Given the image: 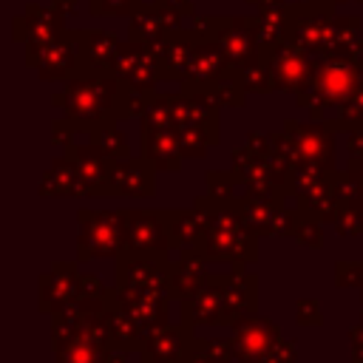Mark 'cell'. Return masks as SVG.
Segmentation results:
<instances>
[{"instance_id": "6da1fadb", "label": "cell", "mask_w": 363, "mask_h": 363, "mask_svg": "<svg viewBox=\"0 0 363 363\" xmlns=\"http://www.w3.org/2000/svg\"><path fill=\"white\" fill-rule=\"evenodd\" d=\"M201 252L207 261H230V264L258 261V235L244 224L233 201H218Z\"/></svg>"}, {"instance_id": "7a4b0ae2", "label": "cell", "mask_w": 363, "mask_h": 363, "mask_svg": "<svg viewBox=\"0 0 363 363\" xmlns=\"http://www.w3.org/2000/svg\"><path fill=\"white\" fill-rule=\"evenodd\" d=\"M128 210H88L77 213V261L116 258L125 250Z\"/></svg>"}, {"instance_id": "3957f363", "label": "cell", "mask_w": 363, "mask_h": 363, "mask_svg": "<svg viewBox=\"0 0 363 363\" xmlns=\"http://www.w3.org/2000/svg\"><path fill=\"white\" fill-rule=\"evenodd\" d=\"M170 238L164 224V210H128V233H125V250L130 255H153V258H170Z\"/></svg>"}, {"instance_id": "277c9868", "label": "cell", "mask_w": 363, "mask_h": 363, "mask_svg": "<svg viewBox=\"0 0 363 363\" xmlns=\"http://www.w3.org/2000/svg\"><path fill=\"white\" fill-rule=\"evenodd\" d=\"M182 320L193 326H235L221 275H210L199 292L182 301Z\"/></svg>"}, {"instance_id": "5b68a950", "label": "cell", "mask_w": 363, "mask_h": 363, "mask_svg": "<svg viewBox=\"0 0 363 363\" xmlns=\"http://www.w3.org/2000/svg\"><path fill=\"white\" fill-rule=\"evenodd\" d=\"M116 292H119V303L139 320V326L147 335L170 323L173 292L167 289V284L164 286H150V289H122V286H116Z\"/></svg>"}, {"instance_id": "8992f818", "label": "cell", "mask_w": 363, "mask_h": 363, "mask_svg": "<svg viewBox=\"0 0 363 363\" xmlns=\"http://www.w3.org/2000/svg\"><path fill=\"white\" fill-rule=\"evenodd\" d=\"M281 326L264 315H250L247 320H241L235 329H233V343H235V354L241 363H258L264 360L275 343L281 340Z\"/></svg>"}, {"instance_id": "52a82bcc", "label": "cell", "mask_w": 363, "mask_h": 363, "mask_svg": "<svg viewBox=\"0 0 363 363\" xmlns=\"http://www.w3.org/2000/svg\"><path fill=\"white\" fill-rule=\"evenodd\" d=\"M196 326L193 323H167L145 337V346L139 352L142 363H182L187 349L196 343Z\"/></svg>"}, {"instance_id": "ba28073f", "label": "cell", "mask_w": 363, "mask_h": 363, "mask_svg": "<svg viewBox=\"0 0 363 363\" xmlns=\"http://www.w3.org/2000/svg\"><path fill=\"white\" fill-rule=\"evenodd\" d=\"M79 298V272L77 261H54L48 272L40 275V312L54 315Z\"/></svg>"}, {"instance_id": "9c48e42d", "label": "cell", "mask_w": 363, "mask_h": 363, "mask_svg": "<svg viewBox=\"0 0 363 363\" xmlns=\"http://www.w3.org/2000/svg\"><path fill=\"white\" fill-rule=\"evenodd\" d=\"M170 258H153V255H116V286L122 289H150L167 284Z\"/></svg>"}, {"instance_id": "30bf717a", "label": "cell", "mask_w": 363, "mask_h": 363, "mask_svg": "<svg viewBox=\"0 0 363 363\" xmlns=\"http://www.w3.org/2000/svg\"><path fill=\"white\" fill-rule=\"evenodd\" d=\"M68 159L77 164L85 187H88V199H105L111 196V167L113 159L96 145V147H68Z\"/></svg>"}, {"instance_id": "8fae6325", "label": "cell", "mask_w": 363, "mask_h": 363, "mask_svg": "<svg viewBox=\"0 0 363 363\" xmlns=\"http://www.w3.org/2000/svg\"><path fill=\"white\" fill-rule=\"evenodd\" d=\"M210 272H207V258L201 250H184L176 261H170L167 269V289L173 292V298L184 301L193 292H199L207 284Z\"/></svg>"}, {"instance_id": "7c38bea8", "label": "cell", "mask_w": 363, "mask_h": 363, "mask_svg": "<svg viewBox=\"0 0 363 363\" xmlns=\"http://www.w3.org/2000/svg\"><path fill=\"white\" fill-rule=\"evenodd\" d=\"M153 164L150 162H125L113 159L111 167V196L128 199H150L153 196Z\"/></svg>"}, {"instance_id": "4fadbf2b", "label": "cell", "mask_w": 363, "mask_h": 363, "mask_svg": "<svg viewBox=\"0 0 363 363\" xmlns=\"http://www.w3.org/2000/svg\"><path fill=\"white\" fill-rule=\"evenodd\" d=\"M108 326H111V346L125 352H142L147 332L139 326V320L119 303L116 286H108Z\"/></svg>"}, {"instance_id": "5bb4252c", "label": "cell", "mask_w": 363, "mask_h": 363, "mask_svg": "<svg viewBox=\"0 0 363 363\" xmlns=\"http://www.w3.org/2000/svg\"><path fill=\"white\" fill-rule=\"evenodd\" d=\"M221 281H224L230 312H233L235 326H238L241 320H247L250 315L258 312V278L244 272V269H233L230 275H221Z\"/></svg>"}, {"instance_id": "9a60e30c", "label": "cell", "mask_w": 363, "mask_h": 363, "mask_svg": "<svg viewBox=\"0 0 363 363\" xmlns=\"http://www.w3.org/2000/svg\"><path fill=\"white\" fill-rule=\"evenodd\" d=\"M164 224H167V238L170 247L184 252V250H201L207 227L199 221L193 207L187 210H164Z\"/></svg>"}, {"instance_id": "2e32d148", "label": "cell", "mask_w": 363, "mask_h": 363, "mask_svg": "<svg viewBox=\"0 0 363 363\" xmlns=\"http://www.w3.org/2000/svg\"><path fill=\"white\" fill-rule=\"evenodd\" d=\"M40 196H71V199H88V187L77 170V164L65 156L57 159L45 173L40 184Z\"/></svg>"}, {"instance_id": "e0dca14e", "label": "cell", "mask_w": 363, "mask_h": 363, "mask_svg": "<svg viewBox=\"0 0 363 363\" xmlns=\"http://www.w3.org/2000/svg\"><path fill=\"white\" fill-rule=\"evenodd\" d=\"M298 130V139H292V153H295V162H303V164H318L323 170H332V142L329 136L323 133H315V130Z\"/></svg>"}, {"instance_id": "ac0fdd59", "label": "cell", "mask_w": 363, "mask_h": 363, "mask_svg": "<svg viewBox=\"0 0 363 363\" xmlns=\"http://www.w3.org/2000/svg\"><path fill=\"white\" fill-rule=\"evenodd\" d=\"M182 142L173 133H153L145 139V159L156 167V170H179L182 167Z\"/></svg>"}, {"instance_id": "d6986e66", "label": "cell", "mask_w": 363, "mask_h": 363, "mask_svg": "<svg viewBox=\"0 0 363 363\" xmlns=\"http://www.w3.org/2000/svg\"><path fill=\"white\" fill-rule=\"evenodd\" d=\"M326 173H329V170H323V167H318V164H303V162H295V164L289 167L286 179H284L286 199H289V201L303 199V196H306L312 187H318V184L326 179Z\"/></svg>"}, {"instance_id": "ffe728a7", "label": "cell", "mask_w": 363, "mask_h": 363, "mask_svg": "<svg viewBox=\"0 0 363 363\" xmlns=\"http://www.w3.org/2000/svg\"><path fill=\"white\" fill-rule=\"evenodd\" d=\"M82 320H85V306H82L79 298L71 301L68 306L57 309L51 315V349L60 346V343H65V340H71V337H77Z\"/></svg>"}, {"instance_id": "44dd1931", "label": "cell", "mask_w": 363, "mask_h": 363, "mask_svg": "<svg viewBox=\"0 0 363 363\" xmlns=\"http://www.w3.org/2000/svg\"><path fill=\"white\" fill-rule=\"evenodd\" d=\"M295 241L306 244V247H318L323 244V218L318 213H312L309 207H301L295 204V213H292V235Z\"/></svg>"}, {"instance_id": "7402d4cb", "label": "cell", "mask_w": 363, "mask_h": 363, "mask_svg": "<svg viewBox=\"0 0 363 363\" xmlns=\"http://www.w3.org/2000/svg\"><path fill=\"white\" fill-rule=\"evenodd\" d=\"M108 349H99L82 337H71L54 346V363H105Z\"/></svg>"}, {"instance_id": "603a6c76", "label": "cell", "mask_w": 363, "mask_h": 363, "mask_svg": "<svg viewBox=\"0 0 363 363\" xmlns=\"http://www.w3.org/2000/svg\"><path fill=\"white\" fill-rule=\"evenodd\" d=\"M235 173H221V170H210L207 173V193L218 201H233L238 193H235Z\"/></svg>"}, {"instance_id": "cb8c5ba5", "label": "cell", "mask_w": 363, "mask_h": 363, "mask_svg": "<svg viewBox=\"0 0 363 363\" xmlns=\"http://www.w3.org/2000/svg\"><path fill=\"white\" fill-rule=\"evenodd\" d=\"M335 286L363 289V261H337L335 264Z\"/></svg>"}, {"instance_id": "d4e9b609", "label": "cell", "mask_w": 363, "mask_h": 363, "mask_svg": "<svg viewBox=\"0 0 363 363\" xmlns=\"http://www.w3.org/2000/svg\"><path fill=\"white\" fill-rule=\"evenodd\" d=\"M201 346H204V352H207V357H210L213 363H238L233 337H230V340H224V337H210V340H201Z\"/></svg>"}, {"instance_id": "484cf974", "label": "cell", "mask_w": 363, "mask_h": 363, "mask_svg": "<svg viewBox=\"0 0 363 363\" xmlns=\"http://www.w3.org/2000/svg\"><path fill=\"white\" fill-rule=\"evenodd\" d=\"M295 323L298 326H320L323 323V309L318 298H301L295 303Z\"/></svg>"}, {"instance_id": "4316f807", "label": "cell", "mask_w": 363, "mask_h": 363, "mask_svg": "<svg viewBox=\"0 0 363 363\" xmlns=\"http://www.w3.org/2000/svg\"><path fill=\"white\" fill-rule=\"evenodd\" d=\"M179 142H182V153H184L187 159H196V156H201V153L207 150V142H204L201 130H182Z\"/></svg>"}, {"instance_id": "83f0119b", "label": "cell", "mask_w": 363, "mask_h": 363, "mask_svg": "<svg viewBox=\"0 0 363 363\" xmlns=\"http://www.w3.org/2000/svg\"><path fill=\"white\" fill-rule=\"evenodd\" d=\"M261 363V360H258ZM264 363H298V352H295V346L286 340V337H281L278 343H275V349L264 357Z\"/></svg>"}, {"instance_id": "f1b7e54d", "label": "cell", "mask_w": 363, "mask_h": 363, "mask_svg": "<svg viewBox=\"0 0 363 363\" xmlns=\"http://www.w3.org/2000/svg\"><path fill=\"white\" fill-rule=\"evenodd\" d=\"M96 145H99L111 159H125V156H128V145L122 142L119 133H102V136L96 139Z\"/></svg>"}, {"instance_id": "f546056e", "label": "cell", "mask_w": 363, "mask_h": 363, "mask_svg": "<svg viewBox=\"0 0 363 363\" xmlns=\"http://www.w3.org/2000/svg\"><path fill=\"white\" fill-rule=\"evenodd\" d=\"M108 286L96 278V275H79V298H94V295H102Z\"/></svg>"}, {"instance_id": "4dcf8cb0", "label": "cell", "mask_w": 363, "mask_h": 363, "mask_svg": "<svg viewBox=\"0 0 363 363\" xmlns=\"http://www.w3.org/2000/svg\"><path fill=\"white\" fill-rule=\"evenodd\" d=\"M346 173L354 179V184H357V190H360V199H363V159H352L349 162V167H346Z\"/></svg>"}, {"instance_id": "1f68e13d", "label": "cell", "mask_w": 363, "mask_h": 363, "mask_svg": "<svg viewBox=\"0 0 363 363\" xmlns=\"http://www.w3.org/2000/svg\"><path fill=\"white\" fill-rule=\"evenodd\" d=\"M105 363H128V352L125 349H108V354H105Z\"/></svg>"}, {"instance_id": "d6a6232c", "label": "cell", "mask_w": 363, "mask_h": 363, "mask_svg": "<svg viewBox=\"0 0 363 363\" xmlns=\"http://www.w3.org/2000/svg\"><path fill=\"white\" fill-rule=\"evenodd\" d=\"M352 363H363V340H352Z\"/></svg>"}, {"instance_id": "836d02e7", "label": "cell", "mask_w": 363, "mask_h": 363, "mask_svg": "<svg viewBox=\"0 0 363 363\" xmlns=\"http://www.w3.org/2000/svg\"><path fill=\"white\" fill-rule=\"evenodd\" d=\"M360 320H363V289H360Z\"/></svg>"}, {"instance_id": "e575fe53", "label": "cell", "mask_w": 363, "mask_h": 363, "mask_svg": "<svg viewBox=\"0 0 363 363\" xmlns=\"http://www.w3.org/2000/svg\"><path fill=\"white\" fill-rule=\"evenodd\" d=\"M261 363H264V360H261Z\"/></svg>"}]
</instances>
